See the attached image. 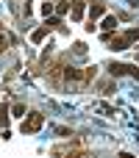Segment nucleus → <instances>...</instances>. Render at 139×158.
<instances>
[{
  "label": "nucleus",
  "instance_id": "39448f33",
  "mask_svg": "<svg viewBox=\"0 0 139 158\" xmlns=\"http://www.w3.org/2000/svg\"><path fill=\"white\" fill-rule=\"evenodd\" d=\"M84 17V0H75V6H72V19H81Z\"/></svg>",
  "mask_w": 139,
  "mask_h": 158
},
{
  "label": "nucleus",
  "instance_id": "9d476101",
  "mask_svg": "<svg viewBox=\"0 0 139 158\" xmlns=\"http://www.w3.org/2000/svg\"><path fill=\"white\" fill-rule=\"evenodd\" d=\"M6 44H8V39H6V36L0 33V50H6Z\"/></svg>",
  "mask_w": 139,
  "mask_h": 158
},
{
  "label": "nucleus",
  "instance_id": "7ed1b4c3",
  "mask_svg": "<svg viewBox=\"0 0 139 158\" xmlns=\"http://www.w3.org/2000/svg\"><path fill=\"white\" fill-rule=\"evenodd\" d=\"M109 72H111V75H134V78H139V69L131 67V64H111Z\"/></svg>",
  "mask_w": 139,
  "mask_h": 158
},
{
  "label": "nucleus",
  "instance_id": "0eeeda50",
  "mask_svg": "<svg viewBox=\"0 0 139 158\" xmlns=\"http://www.w3.org/2000/svg\"><path fill=\"white\" fill-rule=\"evenodd\" d=\"M45 36H47V25H45V28H39V31H33V36H31V39H33V42H42Z\"/></svg>",
  "mask_w": 139,
  "mask_h": 158
},
{
  "label": "nucleus",
  "instance_id": "6e6552de",
  "mask_svg": "<svg viewBox=\"0 0 139 158\" xmlns=\"http://www.w3.org/2000/svg\"><path fill=\"white\" fill-rule=\"evenodd\" d=\"M14 117H25V106H14Z\"/></svg>",
  "mask_w": 139,
  "mask_h": 158
},
{
  "label": "nucleus",
  "instance_id": "423d86ee",
  "mask_svg": "<svg viewBox=\"0 0 139 158\" xmlns=\"http://www.w3.org/2000/svg\"><path fill=\"white\" fill-rule=\"evenodd\" d=\"M117 28V17H106L103 19V31H114Z\"/></svg>",
  "mask_w": 139,
  "mask_h": 158
},
{
  "label": "nucleus",
  "instance_id": "1a4fd4ad",
  "mask_svg": "<svg viewBox=\"0 0 139 158\" xmlns=\"http://www.w3.org/2000/svg\"><path fill=\"white\" fill-rule=\"evenodd\" d=\"M50 11H53V3H45V6H42V14H45V17H47V14H50Z\"/></svg>",
  "mask_w": 139,
  "mask_h": 158
},
{
  "label": "nucleus",
  "instance_id": "f03ea898",
  "mask_svg": "<svg viewBox=\"0 0 139 158\" xmlns=\"http://www.w3.org/2000/svg\"><path fill=\"white\" fill-rule=\"evenodd\" d=\"M42 122H45V117L33 111V114H31L28 119H22V133H36V131L42 128Z\"/></svg>",
  "mask_w": 139,
  "mask_h": 158
},
{
  "label": "nucleus",
  "instance_id": "f257e3e1",
  "mask_svg": "<svg viewBox=\"0 0 139 158\" xmlns=\"http://www.w3.org/2000/svg\"><path fill=\"white\" fill-rule=\"evenodd\" d=\"M106 42L111 44V50H125L128 44L139 42V28H131V31L123 33V36H106Z\"/></svg>",
  "mask_w": 139,
  "mask_h": 158
},
{
  "label": "nucleus",
  "instance_id": "20e7f679",
  "mask_svg": "<svg viewBox=\"0 0 139 158\" xmlns=\"http://www.w3.org/2000/svg\"><path fill=\"white\" fill-rule=\"evenodd\" d=\"M103 11H106V6H103L100 0H95V3L89 6V22H95V19H98V17L103 14Z\"/></svg>",
  "mask_w": 139,
  "mask_h": 158
}]
</instances>
